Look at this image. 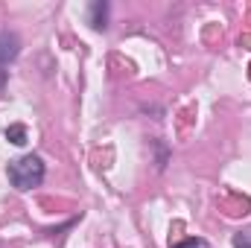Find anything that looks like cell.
I'll list each match as a JSON object with an SVG mask.
<instances>
[{"label": "cell", "instance_id": "cell-1", "mask_svg": "<svg viewBox=\"0 0 251 248\" xmlns=\"http://www.w3.org/2000/svg\"><path fill=\"white\" fill-rule=\"evenodd\" d=\"M9 181L15 190H35L44 181V161L38 155H21L9 161Z\"/></svg>", "mask_w": 251, "mask_h": 248}, {"label": "cell", "instance_id": "cell-2", "mask_svg": "<svg viewBox=\"0 0 251 248\" xmlns=\"http://www.w3.org/2000/svg\"><path fill=\"white\" fill-rule=\"evenodd\" d=\"M21 53V41L15 32H0V64H9Z\"/></svg>", "mask_w": 251, "mask_h": 248}, {"label": "cell", "instance_id": "cell-3", "mask_svg": "<svg viewBox=\"0 0 251 248\" xmlns=\"http://www.w3.org/2000/svg\"><path fill=\"white\" fill-rule=\"evenodd\" d=\"M91 24L97 29H105V24H108V3H94L91 6Z\"/></svg>", "mask_w": 251, "mask_h": 248}, {"label": "cell", "instance_id": "cell-4", "mask_svg": "<svg viewBox=\"0 0 251 248\" xmlns=\"http://www.w3.org/2000/svg\"><path fill=\"white\" fill-rule=\"evenodd\" d=\"M6 140L15 143V146H24V143H26V128H24V125H9V128H6Z\"/></svg>", "mask_w": 251, "mask_h": 248}, {"label": "cell", "instance_id": "cell-5", "mask_svg": "<svg viewBox=\"0 0 251 248\" xmlns=\"http://www.w3.org/2000/svg\"><path fill=\"white\" fill-rule=\"evenodd\" d=\"M231 243H234V248H251V228H243V231H237Z\"/></svg>", "mask_w": 251, "mask_h": 248}, {"label": "cell", "instance_id": "cell-6", "mask_svg": "<svg viewBox=\"0 0 251 248\" xmlns=\"http://www.w3.org/2000/svg\"><path fill=\"white\" fill-rule=\"evenodd\" d=\"M173 248H210V246H207V240H199V237H187V240L176 243Z\"/></svg>", "mask_w": 251, "mask_h": 248}, {"label": "cell", "instance_id": "cell-7", "mask_svg": "<svg viewBox=\"0 0 251 248\" xmlns=\"http://www.w3.org/2000/svg\"><path fill=\"white\" fill-rule=\"evenodd\" d=\"M0 82H3V79H0Z\"/></svg>", "mask_w": 251, "mask_h": 248}]
</instances>
